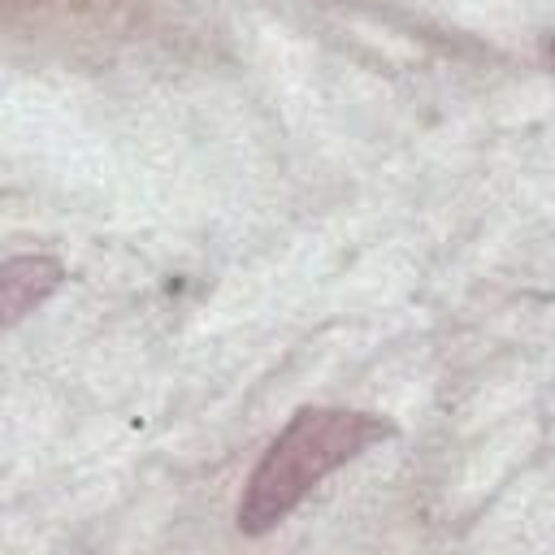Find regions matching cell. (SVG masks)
Wrapping results in <instances>:
<instances>
[{"instance_id": "cell-1", "label": "cell", "mask_w": 555, "mask_h": 555, "mask_svg": "<svg viewBox=\"0 0 555 555\" xmlns=\"http://www.w3.org/2000/svg\"><path fill=\"white\" fill-rule=\"evenodd\" d=\"M395 429L373 412H347V408L295 412L291 425L273 438V447L260 455V464L247 477V490L238 499V529L243 533H269L334 468L364 455L373 442H382Z\"/></svg>"}, {"instance_id": "cell-2", "label": "cell", "mask_w": 555, "mask_h": 555, "mask_svg": "<svg viewBox=\"0 0 555 555\" xmlns=\"http://www.w3.org/2000/svg\"><path fill=\"white\" fill-rule=\"evenodd\" d=\"M65 269L52 256H9L0 260V330L17 325L26 312H35L56 286Z\"/></svg>"}]
</instances>
